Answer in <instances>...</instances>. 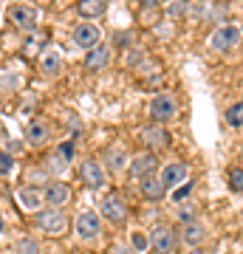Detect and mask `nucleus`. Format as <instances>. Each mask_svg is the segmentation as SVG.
<instances>
[{
	"label": "nucleus",
	"instance_id": "1",
	"mask_svg": "<svg viewBox=\"0 0 243 254\" xmlns=\"http://www.w3.org/2000/svg\"><path fill=\"white\" fill-rule=\"evenodd\" d=\"M243 37V28L238 23H218V28L209 34L207 46L209 51H218V54H226V51H232L238 43H241Z\"/></svg>",
	"mask_w": 243,
	"mask_h": 254
},
{
	"label": "nucleus",
	"instance_id": "2",
	"mask_svg": "<svg viewBox=\"0 0 243 254\" xmlns=\"http://www.w3.org/2000/svg\"><path fill=\"white\" fill-rule=\"evenodd\" d=\"M34 229H40L45 237H63L68 232V218L63 209H43L34 215Z\"/></svg>",
	"mask_w": 243,
	"mask_h": 254
},
{
	"label": "nucleus",
	"instance_id": "3",
	"mask_svg": "<svg viewBox=\"0 0 243 254\" xmlns=\"http://www.w3.org/2000/svg\"><path fill=\"white\" fill-rule=\"evenodd\" d=\"M178 116V99L172 96V93L162 91L156 93L153 102H150V119H153V125H167V122H172V119Z\"/></svg>",
	"mask_w": 243,
	"mask_h": 254
},
{
	"label": "nucleus",
	"instance_id": "4",
	"mask_svg": "<svg viewBox=\"0 0 243 254\" xmlns=\"http://www.w3.org/2000/svg\"><path fill=\"white\" fill-rule=\"evenodd\" d=\"M147 237H150L153 254H172L175 246H178V232H175L172 226H167V223H156Z\"/></svg>",
	"mask_w": 243,
	"mask_h": 254
},
{
	"label": "nucleus",
	"instance_id": "5",
	"mask_svg": "<svg viewBox=\"0 0 243 254\" xmlns=\"http://www.w3.org/2000/svg\"><path fill=\"white\" fill-rule=\"evenodd\" d=\"M74 155H77V144H74L71 138L63 141V144H57L54 153H48V158H45V173L48 175H60L63 170L71 167Z\"/></svg>",
	"mask_w": 243,
	"mask_h": 254
},
{
	"label": "nucleus",
	"instance_id": "6",
	"mask_svg": "<svg viewBox=\"0 0 243 254\" xmlns=\"http://www.w3.org/2000/svg\"><path fill=\"white\" fill-rule=\"evenodd\" d=\"M99 212H102V218L110 220L113 226L125 223L127 215H130V209H127V200L122 198V192H108V195L102 198V203H99Z\"/></svg>",
	"mask_w": 243,
	"mask_h": 254
},
{
	"label": "nucleus",
	"instance_id": "7",
	"mask_svg": "<svg viewBox=\"0 0 243 254\" xmlns=\"http://www.w3.org/2000/svg\"><path fill=\"white\" fill-rule=\"evenodd\" d=\"M80 181L88 187V190H102L105 184H108V173H105V167L102 161L96 158H85L80 164Z\"/></svg>",
	"mask_w": 243,
	"mask_h": 254
},
{
	"label": "nucleus",
	"instance_id": "8",
	"mask_svg": "<svg viewBox=\"0 0 243 254\" xmlns=\"http://www.w3.org/2000/svg\"><path fill=\"white\" fill-rule=\"evenodd\" d=\"M142 144L147 147V153H153V150H167V147L172 144V136H170V130L162 125H150V127H144L142 133Z\"/></svg>",
	"mask_w": 243,
	"mask_h": 254
},
{
	"label": "nucleus",
	"instance_id": "9",
	"mask_svg": "<svg viewBox=\"0 0 243 254\" xmlns=\"http://www.w3.org/2000/svg\"><path fill=\"white\" fill-rule=\"evenodd\" d=\"M74 229H77V235H80L82 240H96V237L102 235V220H99V215H96V212L85 209V212H80V215H77Z\"/></svg>",
	"mask_w": 243,
	"mask_h": 254
},
{
	"label": "nucleus",
	"instance_id": "10",
	"mask_svg": "<svg viewBox=\"0 0 243 254\" xmlns=\"http://www.w3.org/2000/svg\"><path fill=\"white\" fill-rule=\"evenodd\" d=\"M43 198L48 209H63L71 200V187L65 181H60V178H51V184L43 190Z\"/></svg>",
	"mask_w": 243,
	"mask_h": 254
},
{
	"label": "nucleus",
	"instance_id": "11",
	"mask_svg": "<svg viewBox=\"0 0 243 254\" xmlns=\"http://www.w3.org/2000/svg\"><path fill=\"white\" fill-rule=\"evenodd\" d=\"M9 20L14 23V28H20V31H34V28H37V9H34V6H28V3L11 6V9H9Z\"/></svg>",
	"mask_w": 243,
	"mask_h": 254
},
{
	"label": "nucleus",
	"instance_id": "12",
	"mask_svg": "<svg viewBox=\"0 0 243 254\" xmlns=\"http://www.w3.org/2000/svg\"><path fill=\"white\" fill-rule=\"evenodd\" d=\"M187 175H189V167H187L184 161H170V164H164V167H162L159 178H162L164 190L170 192L172 187H178V184L187 181Z\"/></svg>",
	"mask_w": 243,
	"mask_h": 254
},
{
	"label": "nucleus",
	"instance_id": "13",
	"mask_svg": "<svg viewBox=\"0 0 243 254\" xmlns=\"http://www.w3.org/2000/svg\"><path fill=\"white\" fill-rule=\"evenodd\" d=\"M74 43L80 48H96L102 43V31H99V26H93V23H80V26H74Z\"/></svg>",
	"mask_w": 243,
	"mask_h": 254
},
{
	"label": "nucleus",
	"instance_id": "14",
	"mask_svg": "<svg viewBox=\"0 0 243 254\" xmlns=\"http://www.w3.org/2000/svg\"><path fill=\"white\" fill-rule=\"evenodd\" d=\"M102 167L110 175H122L125 170H130V155L125 153V147H110L102 158Z\"/></svg>",
	"mask_w": 243,
	"mask_h": 254
},
{
	"label": "nucleus",
	"instance_id": "15",
	"mask_svg": "<svg viewBox=\"0 0 243 254\" xmlns=\"http://www.w3.org/2000/svg\"><path fill=\"white\" fill-rule=\"evenodd\" d=\"M156 170H159V158H156V153H139V155L130 158V173H133L139 181L156 175Z\"/></svg>",
	"mask_w": 243,
	"mask_h": 254
},
{
	"label": "nucleus",
	"instance_id": "16",
	"mask_svg": "<svg viewBox=\"0 0 243 254\" xmlns=\"http://www.w3.org/2000/svg\"><path fill=\"white\" fill-rule=\"evenodd\" d=\"M51 138V125L45 119H31L26 125V144L31 147H43Z\"/></svg>",
	"mask_w": 243,
	"mask_h": 254
},
{
	"label": "nucleus",
	"instance_id": "17",
	"mask_svg": "<svg viewBox=\"0 0 243 254\" xmlns=\"http://www.w3.org/2000/svg\"><path fill=\"white\" fill-rule=\"evenodd\" d=\"M108 65H110V46H105V43H99L96 48H90L88 57H85V71L88 73H99Z\"/></svg>",
	"mask_w": 243,
	"mask_h": 254
},
{
	"label": "nucleus",
	"instance_id": "18",
	"mask_svg": "<svg viewBox=\"0 0 243 254\" xmlns=\"http://www.w3.org/2000/svg\"><path fill=\"white\" fill-rule=\"evenodd\" d=\"M178 240L181 243H187V249H201V243L207 240V229H204V223H184V226L178 229Z\"/></svg>",
	"mask_w": 243,
	"mask_h": 254
},
{
	"label": "nucleus",
	"instance_id": "19",
	"mask_svg": "<svg viewBox=\"0 0 243 254\" xmlns=\"http://www.w3.org/2000/svg\"><path fill=\"white\" fill-rule=\"evenodd\" d=\"M17 200H20V206L28 209V212H43V206H45L43 190H37V187H20Z\"/></svg>",
	"mask_w": 243,
	"mask_h": 254
},
{
	"label": "nucleus",
	"instance_id": "20",
	"mask_svg": "<svg viewBox=\"0 0 243 254\" xmlns=\"http://www.w3.org/2000/svg\"><path fill=\"white\" fill-rule=\"evenodd\" d=\"M40 71L45 76H57V73L63 71V57H60V51L54 46L43 48V54H40Z\"/></svg>",
	"mask_w": 243,
	"mask_h": 254
},
{
	"label": "nucleus",
	"instance_id": "21",
	"mask_svg": "<svg viewBox=\"0 0 243 254\" xmlns=\"http://www.w3.org/2000/svg\"><path fill=\"white\" fill-rule=\"evenodd\" d=\"M139 192H142L144 200H162L164 195H167V190H164V184L159 175H150V178H142L139 181Z\"/></svg>",
	"mask_w": 243,
	"mask_h": 254
},
{
	"label": "nucleus",
	"instance_id": "22",
	"mask_svg": "<svg viewBox=\"0 0 243 254\" xmlns=\"http://www.w3.org/2000/svg\"><path fill=\"white\" fill-rule=\"evenodd\" d=\"M105 11H108V3H102V0H82V3H77V14L82 17V23L99 20Z\"/></svg>",
	"mask_w": 243,
	"mask_h": 254
},
{
	"label": "nucleus",
	"instance_id": "23",
	"mask_svg": "<svg viewBox=\"0 0 243 254\" xmlns=\"http://www.w3.org/2000/svg\"><path fill=\"white\" fill-rule=\"evenodd\" d=\"M14 252L17 254H43V249H40V240L31 235H23L14 240Z\"/></svg>",
	"mask_w": 243,
	"mask_h": 254
},
{
	"label": "nucleus",
	"instance_id": "24",
	"mask_svg": "<svg viewBox=\"0 0 243 254\" xmlns=\"http://www.w3.org/2000/svg\"><path fill=\"white\" fill-rule=\"evenodd\" d=\"M175 218H178L181 226H184V223H195V220H198V206H195L192 200H184V203H178V209H175Z\"/></svg>",
	"mask_w": 243,
	"mask_h": 254
},
{
	"label": "nucleus",
	"instance_id": "25",
	"mask_svg": "<svg viewBox=\"0 0 243 254\" xmlns=\"http://www.w3.org/2000/svg\"><path fill=\"white\" fill-rule=\"evenodd\" d=\"M224 119H226V125L232 127V130H241L243 127V99L235 102V105H229L226 113H224Z\"/></svg>",
	"mask_w": 243,
	"mask_h": 254
},
{
	"label": "nucleus",
	"instance_id": "26",
	"mask_svg": "<svg viewBox=\"0 0 243 254\" xmlns=\"http://www.w3.org/2000/svg\"><path fill=\"white\" fill-rule=\"evenodd\" d=\"M226 184H229V190L235 195H241L243 192V167H229V173H226Z\"/></svg>",
	"mask_w": 243,
	"mask_h": 254
},
{
	"label": "nucleus",
	"instance_id": "27",
	"mask_svg": "<svg viewBox=\"0 0 243 254\" xmlns=\"http://www.w3.org/2000/svg\"><path fill=\"white\" fill-rule=\"evenodd\" d=\"M14 167H17L14 155L6 153V150H0V175H11L14 173Z\"/></svg>",
	"mask_w": 243,
	"mask_h": 254
},
{
	"label": "nucleus",
	"instance_id": "28",
	"mask_svg": "<svg viewBox=\"0 0 243 254\" xmlns=\"http://www.w3.org/2000/svg\"><path fill=\"white\" fill-rule=\"evenodd\" d=\"M130 249H133V252H144V249H150V237L142 235V232H133V235H130Z\"/></svg>",
	"mask_w": 243,
	"mask_h": 254
},
{
	"label": "nucleus",
	"instance_id": "29",
	"mask_svg": "<svg viewBox=\"0 0 243 254\" xmlns=\"http://www.w3.org/2000/svg\"><path fill=\"white\" fill-rule=\"evenodd\" d=\"M192 190H195V181H184V187H178V190L172 192V200H175V203H184V198H187Z\"/></svg>",
	"mask_w": 243,
	"mask_h": 254
},
{
	"label": "nucleus",
	"instance_id": "30",
	"mask_svg": "<svg viewBox=\"0 0 243 254\" xmlns=\"http://www.w3.org/2000/svg\"><path fill=\"white\" fill-rule=\"evenodd\" d=\"M113 43H116V48H130L133 46V34L130 31H116L113 34Z\"/></svg>",
	"mask_w": 243,
	"mask_h": 254
},
{
	"label": "nucleus",
	"instance_id": "31",
	"mask_svg": "<svg viewBox=\"0 0 243 254\" xmlns=\"http://www.w3.org/2000/svg\"><path fill=\"white\" fill-rule=\"evenodd\" d=\"M189 11V3H172V6H167V14L170 17H181V14H187Z\"/></svg>",
	"mask_w": 243,
	"mask_h": 254
},
{
	"label": "nucleus",
	"instance_id": "32",
	"mask_svg": "<svg viewBox=\"0 0 243 254\" xmlns=\"http://www.w3.org/2000/svg\"><path fill=\"white\" fill-rule=\"evenodd\" d=\"M108 254H136V252L130 249V246H125V243H122V246H113V249H110Z\"/></svg>",
	"mask_w": 243,
	"mask_h": 254
},
{
	"label": "nucleus",
	"instance_id": "33",
	"mask_svg": "<svg viewBox=\"0 0 243 254\" xmlns=\"http://www.w3.org/2000/svg\"><path fill=\"white\" fill-rule=\"evenodd\" d=\"M184 254H204V249H187Z\"/></svg>",
	"mask_w": 243,
	"mask_h": 254
},
{
	"label": "nucleus",
	"instance_id": "34",
	"mask_svg": "<svg viewBox=\"0 0 243 254\" xmlns=\"http://www.w3.org/2000/svg\"><path fill=\"white\" fill-rule=\"evenodd\" d=\"M0 235H3V215H0Z\"/></svg>",
	"mask_w": 243,
	"mask_h": 254
},
{
	"label": "nucleus",
	"instance_id": "35",
	"mask_svg": "<svg viewBox=\"0 0 243 254\" xmlns=\"http://www.w3.org/2000/svg\"><path fill=\"white\" fill-rule=\"evenodd\" d=\"M241 153H243V150H241Z\"/></svg>",
	"mask_w": 243,
	"mask_h": 254
}]
</instances>
